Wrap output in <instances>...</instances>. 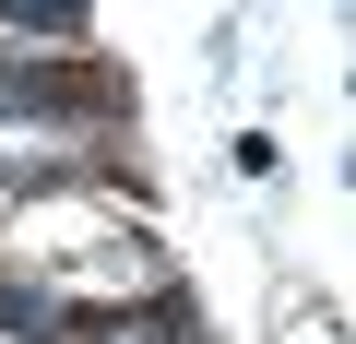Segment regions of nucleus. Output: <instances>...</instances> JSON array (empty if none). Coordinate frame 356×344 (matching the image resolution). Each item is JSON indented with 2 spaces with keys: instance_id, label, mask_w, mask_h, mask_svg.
<instances>
[{
  "instance_id": "nucleus-2",
  "label": "nucleus",
  "mask_w": 356,
  "mask_h": 344,
  "mask_svg": "<svg viewBox=\"0 0 356 344\" xmlns=\"http://www.w3.org/2000/svg\"><path fill=\"white\" fill-rule=\"evenodd\" d=\"M83 0H0V36H72Z\"/></svg>"
},
{
  "instance_id": "nucleus-1",
  "label": "nucleus",
  "mask_w": 356,
  "mask_h": 344,
  "mask_svg": "<svg viewBox=\"0 0 356 344\" xmlns=\"http://www.w3.org/2000/svg\"><path fill=\"white\" fill-rule=\"evenodd\" d=\"M95 344H202V332H191V309H166V297H154V309H131V320H107Z\"/></svg>"
}]
</instances>
